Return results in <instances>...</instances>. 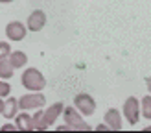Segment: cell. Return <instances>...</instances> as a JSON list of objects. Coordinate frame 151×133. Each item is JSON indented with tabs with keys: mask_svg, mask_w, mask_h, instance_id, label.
Wrapping results in <instances>:
<instances>
[{
	"mask_svg": "<svg viewBox=\"0 0 151 133\" xmlns=\"http://www.w3.org/2000/svg\"><path fill=\"white\" fill-rule=\"evenodd\" d=\"M20 81H22V87L28 93H39L46 87V80H44L42 72L39 69H35V66H29V69H26L22 72Z\"/></svg>",
	"mask_w": 151,
	"mask_h": 133,
	"instance_id": "6da1fadb",
	"label": "cell"
},
{
	"mask_svg": "<svg viewBox=\"0 0 151 133\" xmlns=\"http://www.w3.org/2000/svg\"><path fill=\"white\" fill-rule=\"evenodd\" d=\"M63 118H65V124L70 126V129H78V131H88L90 129L88 124L83 120V115L74 106L63 109Z\"/></svg>",
	"mask_w": 151,
	"mask_h": 133,
	"instance_id": "7a4b0ae2",
	"label": "cell"
},
{
	"mask_svg": "<svg viewBox=\"0 0 151 133\" xmlns=\"http://www.w3.org/2000/svg\"><path fill=\"white\" fill-rule=\"evenodd\" d=\"M44 103H46V96L41 91L39 93H28L19 98L20 111H37V109H42Z\"/></svg>",
	"mask_w": 151,
	"mask_h": 133,
	"instance_id": "3957f363",
	"label": "cell"
},
{
	"mask_svg": "<svg viewBox=\"0 0 151 133\" xmlns=\"http://www.w3.org/2000/svg\"><path fill=\"white\" fill-rule=\"evenodd\" d=\"M74 107L79 111L83 116H90L96 111V100L87 93H79L74 96Z\"/></svg>",
	"mask_w": 151,
	"mask_h": 133,
	"instance_id": "277c9868",
	"label": "cell"
},
{
	"mask_svg": "<svg viewBox=\"0 0 151 133\" xmlns=\"http://www.w3.org/2000/svg\"><path fill=\"white\" fill-rule=\"evenodd\" d=\"M122 113L125 116V120L129 122L131 126H137L138 120H140V100L134 98V96H129V98L124 102Z\"/></svg>",
	"mask_w": 151,
	"mask_h": 133,
	"instance_id": "5b68a950",
	"label": "cell"
},
{
	"mask_svg": "<svg viewBox=\"0 0 151 133\" xmlns=\"http://www.w3.org/2000/svg\"><path fill=\"white\" fill-rule=\"evenodd\" d=\"M26 33H28L26 24H22V22H19V20L7 22V26H6V37L9 41H22L26 37Z\"/></svg>",
	"mask_w": 151,
	"mask_h": 133,
	"instance_id": "8992f818",
	"label": "cell"
},
{
	"mask_svg": "<svg viewBox=\"0 0 151 133\" xmlns=\"http://www.w3.org/2000/svg\"><path fill=\"white\" fill-rule=\"evenodd\" d=\"M46 24V13L42 9H33L32 13L28 15V20H26V28L29 32H41Z\"/></svg>",
	"mask_w": 151,
	"mask_h": 133,
	"instance_id": "52a82bcc",
	"label": "cell"
},
{
	"mask_svg": "<svg viewBox=\"0 0 151 133\" xmlns=\"http://www.w3.org/2000/svg\"><path fill=\"white\" fill-rule=\"evenodd\" d=\"M103 120H105V124L109 126V129H112V131H122V128H124V126H122V115H120V111L114 109V107H111V109L105 111Z\"/></svg>",
	"mask_w": 151,
	"mask_h": 133,
	"instance_id": "ba28073f",
	"label": "cell"
},
{
	"mask_svg": "<svg viewBox=\"0 0 151 133\" xmlns=\"http://www.w3.org/2000/svg\"><path fill=\"white\" fill-rule=\"evenodd\" d=\"M63 109H65L63 102H57V103H54V106H50L46 111H44V122H46V126H48V128L55 124V120L59 118V115H63Z\"/></svg>",
	"mask_w": 151,
	"mask_h": 133,
	"instance_id": "9c48e42d",
	"label": "cell"
},
{
	"mask_svg": "<svg viewBox=\"0 0 151 133\" xmlns=\"http://www.w3.org/2000/svg\"><path fill=\"white\" fill-rule=\"evenodd\" d=\"M15 126H17L19 131H32L33 129V120H32L28 111H20V113L15 115Z\"/></svg>",
	"mask_w": 151,
	"mask_h": 133,
	"instance_id": "30bf717a",
	"label": "cell"
},
{
	"mask_svg": "<svg viewBox=\"0 0 151 133\" xmlns=\"http://www.w3.org/2000/svg\"><path fill=\"white\" fill-rule=\"evenodd\" d=\"M19 111H20V107H19V100H15L13 96H9V98L4 100V111H2L4 118L11 120V118H15V115H17Z\"/></svg>",
	"mask_w": 151,
	"mask_h": 133,
	"instance_id": "8fae6325",
	"label": "cell"
},
{
	"mask_svg": "<svg viewBox=\"0 0 151 133\" xmlns=\"http://www.w3.org/2000/svg\"><path fill=\"white\" fill-rule=\"evenodd\" d=\"M7 59H9V63L13 65V69L17 70V69H22V66H26L28 65V56L24 54L22 50H11V54L7 56Z\"/></svg>",
	"mask_w": 151,
	"mask_h": 133,
	"instance_id": "7c38bea8",
	"label": "cell"
},
{
	"mask_svg": "<svg viewBox=\"0 0 151 133\" xmlns=\"http://www.w3.org/2000/svg\"><path fill=\"white\" fill-rule=\"evenodd\" d=\"M13 65L9 63V59L7 57H2L0 59V80H11L13 78Z\"/></svg>",
	"mask_w": 151,
	"mask_h": 133,
	"instance_id": "4fadbf2b",
	"label": "cell"
},
{
	"mask_svg": "<svg viewBox=\"0 0 151 133\" xmlns=\"http://www.w3.org/2000/svg\"><path fill=\"white\" fill-rule=\"evenodd\" d=\"M32 120H33V129H39V131H46L48 129L46 122H44V111L37 109V113L32 116Z\"/></svg>",
	"mask_w": 151,
	"mask_h": 133,
	"instance_id": "5bb4252c",
	"label": "cell"
},
{
	"mask_svg": "<svg viewBox=\"0 0 151 133\" xmlns=\"http://www.w3.org/2000/svg\"><path fill=\"white\" fill-rule=\"evenodd\" d=\"M140 115L146 120H151V96H144L140 100Z\"/></svg>",
	"mask_w": 151,
	"mask_h": 133,
	"instance_id": "9a60e30c",
	"label": "cell"
},
{
	"mask_svg": "<svg viewBox=\"0 0 151 133\" xmlns=\"http://www.w3.org/2000/svg\"><path fill=\"white\" fill-rule=\"evenodd\" d=\"M11 93V85L7 83V81L0 80V98H6V96H9Z\"/></svg>",
	"mask_w": 151,
	"mask_h": 133,
	"instance_id": "2e32d148",
	"label": "cell"
},
{
	"mask_svg": "<svg viewBox=\"0 0 151 133\" xmlns=\"http://www.w3.org/2000/svg\"><path fill=\"white\" fill-rule=\"evenodd\" d=\"M9 54H11L9 43H7V41H0V59H2V57H7Z\"/></svg>",
	"mask_w": 151,
	"mask_h": 133,
	"instance_id": "e0dca14e",
	"label": "cell"
},
{
	"mask_svg": "<svg viewBox=\"0 0 151 133\" xmlns=\"http://www.w3.org/2000/svg\"><path fill=\"white\" fill-rule=\"evenodd\" d=\"M17 129V126L15 124H4V126H0V131H15Z\"/></svg>",
	"mask_w": 151,
	"mask_h": 133,
	"instance_id": "ac0fdd59",
	"label": "cell"
},
{
	"mask_svg": "<svg viewBox=\"0 0 151 133\" xmlns=\"http://www.w3.org/2000/svg\"><path fill=\"white\" fill-rule=\"evenodd\" d=\"M94 129H96V131H107V129H109V126H107V124H105V126H103V124H98Z\"/></svg>",
	"mask_w": 151,
	"mask_h": 133,
	"instance_id": "d6986e66",
	"label": "cell"
},
{
	"mask_svg": "<svg viewBox=\"0 0 151 133\" xmlns=\"http://www.w3.org/2000/svg\"><path fill=\"white\" fill-rule=\"evenodd\" d=\"M70 129V126H57V131H66Z\"/></svg>",
	"mask_w": 151,
	"mask_h": 133,
	"instance_id": "ffe728a7",
	"label": "cell"
},
{
	"mask_svg": "<svg viewBox=\"0 0 151 133\" xmlns=\"http://www.w3.org/2000/svg\"><path fill=\"white\" fill-rule=\"evenodd\" d=\"M146 85H147V91L151 93V76H149V78L146 80Z\"/></svg>",
	"mask_w": 151,
	"mask_h": 133,
	"instance_id": "44dd1931",
	"label": "cell"
},
{
	"mask_svg": "<svg viewBox=\"0 0 151 133\" xmlns=\"http://www.w3.org/2000/svg\"><path fill=\"white\" fill-rule=\"evenodd\" d=\"M2 111H4V98H0V115H2Z\"/></svg>",
	"mask_w": 151,
	"mask_h": 133,
	"instance_id": "7402d4cb",
	"label": "cell"
},
{
	"mask_svg": "<svg viewBox=\"0 0 151 133\" xmlns=\"http://www.w3.org/2000/svg\"><path fill=\"white\" fill-rule=\"evenodd\" d=\"M9 2H13V0H0V4H9Z\"/></svg>",
	"mask_w": 151,
	"mask_h": 133,
	"instance_id": "603a6c76",
	"label": "cell"
},
{
	"mask_svg": "<svg viewBox=\"0 0 151 133\" xmlns=\"http://www.w3.org/2000/svg\"><path fill=\"white\" fill-rule=\"evenodd\" d=\"M146 129H149V131H151V126H147V128H144V131H146Z\"/></svg>",
	"mask_w": 151,
	"mask_h": 133,
	"instance_id": "cb8c5ba5",
	"label": "cell"
}]
</instances>
